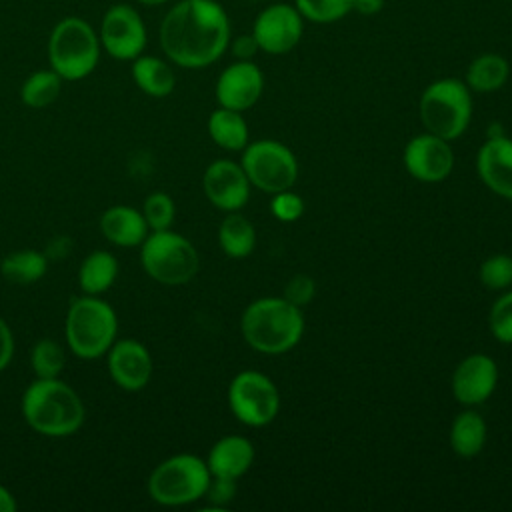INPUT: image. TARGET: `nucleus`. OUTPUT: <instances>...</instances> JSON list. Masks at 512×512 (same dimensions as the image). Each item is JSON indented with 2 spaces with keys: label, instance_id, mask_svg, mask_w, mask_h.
<instances>
[{
  "label": "nucleus",
  "instance_id": "nucleus-1",
  "mask_svg": "<svg viewBox=\"0 0 512 512\" xmlns=\"http://www.w3.org/2000/svg\"><path fill=\"white\" fill-rule=\"evenodd\" d=\"M162 52L180 68H206L230 46V20L218 0H180L160 22Z\"/></svg>",
  "mask_w": 512,
  "mask_h": 512
},
{
  "label": "nucleus",
  "instance_id": "nucleus-2",
  "mask_svg": "<svg viewBox=\"0 0 512 512\" xmlns=\"http://www.w3.org/2000/svg\"><path fill=\"white\" fill-rule=\"evenodd\" d=\"M22 416L40 436L66 438L76 434L86 418L80 394L60 378H36L22 394Z\"/></svg>",
  "mask_w": 512,
  "mask_h": 512
},
{
  "label": "nucleus",
  "instance_id": "nucleus-3",
  "mask_svg": "<svg viewBox=\"0 0 512 512\" xmlns=\"http://www.w3.org/2000/svg\"><path fill=\"white\" fill-rule=\"evenodd\" d=\"M246 344L262 354H284L304 334V316L284 296H266L250 302L240 318Z\"/></svg>",
  "mask_w": 512,
  "mask_h": 512
},
{
  "label": "nucleus",
  "instance_id": "nucleus-4",
  "mask_svg": "<svg viewBox=\"0 0 512 512\" xmlns=\"http://www.w3.org/2000/svg\"><path fill=\"white\" fill-rule=\"evenodd\" d=\"M68 350L82 360L106 356L118 336V316L100 296L82 294L68 306L64 320Z\"/></svg>",
  "mask_w": 512,
  "mask_h": 512
},
{
  "label": "nucleus",
  "instance_id": "nucleus-5",
  "mask_svg": "<svg viewBox=\"0 0 512 512\" xmlns=\"http://www.w3.org/2000/svg\"><path fill=\"white\" fill-rule=\"evenodd\" d=\"M100 38L92 24L78 16L58 20L48 36V62L62 80L76 82L90 76L100 60Z\"/></svg>",
  "mask_w": 512,
  "mask_h": 512
},
{
  "label": "nucleus",
  "instance_id": "nucleus-6",
  "mask_svg": "<svg viewBox=\"0 0 512 512\" xmlns=\"http://www.w3.org/2000/svg\"><path fill=\"white\" fill-rule=\"evenodd\" d=\"M420 120L426 132L444 140L462 136L472 118L470 88L456 78H440L428 84L418 102Z\"/></svg>",
  "mask_w": 512,
  "mask_h": 512
},
{
  "label": "nucleus",
  "instance_id": "nucleus-7",
  "mask_svg": "<svg viewBox=\"0 0 512 512\" xmlns=\"http://www.w3.org/2000/svg\"><path fill=\"white\" fill-rule=\"evenodd\" d=\"M140 264L152 280L164 286H180L196 276L200 256L186 236L168 228L148 232L140 244Z\"/></svg>",
  "mask_w": 512,
  "mask_h": 512
},
{
  "label": "nucleus",
  "instance_id": "nucleus-8",
  "mask_svg": "<svg viewBox=\"0 0 512 512\" xmlns=\"http://www.w3.org/2000/svg\"><path fill=\"white\" fill-rule=\"evenodd\" d=\"M210 482L206 460L196 454H174L148 476V496L160 506H186L200 498Z\"/></svg>",
  "mask_w": 512,
  "mask_h": 512
},
{
  "label": "nucleus",
  "instance_id": "nucleus-9",
  "mask_svg": "<svg viewBox=\"0 0 512 512\" xmlns=\"http://www.w3.org/2000/svg\"><path fill=\"white\" fill-rule=\"evenodd\" d=\"M240 166L244 168L250 186L268 194L290 190L298 178V160L294 152L278 140L248 142L242 150Z\"/></svg>",
  "mask_w": 512,
  "mask_h": 512
},
{
  "label": "nucleus",
  "instance_id": "nucleus-10",
  "mask_svg": "<svg viewBox=\"0 0 512 512\" xmlns=\"http://www.w3.org/2000/svg\"><path fill=\"white\" fill-rule=\"evenodd\" d=\"M228 406L236 420L260 428L278 416L280 392L266 374L258 370H242L228 386Z\"/></svg>",
  "mask_w": 512,
  "mask_h": 512
},
{
  "label": "nucleus",
  "instance_id": "nucleus-11",
  "mask_svg": "<svg viewBox=\"0 0 512 512\" xmlns=\"http://www.w3.org/2000/svg\"><path fill=\"white\" fill-rule=\"evenodd\" d=\"M100 46L116 60L132 62L146 48V24L140 12L128 4L110 6L100 22Z\"/></svg>",
  "mask_w": 512,
  "mask_h": 512
},
{
  "label": "nucleus",
  "instance_id": "nucleus-12",
  "mask_svg": "<svg viewBox=\"0 0 512 512\" xmlns=\"http://www.w3.org/2000/svg\"><path fill=\"white\" fill-rule=\"evenodd\" d=\"M304 32L302 14L292 4H270L252 26V36L266 54H286L300 42Z\"/></svg>",
  "mask_w": 512,
  "mask_h": 512
},
{
  "label": "nucleus",
  "instance_id": "nucleus-13",
  "mask_svg": "<svg viewBox=\"0 0 512 512\" xmlns=\"http://www.w3.org/2000/svg\"><path fill=\"white\" fill-rule=\"evenodd\" d=\"M402 160L412 178L434 184L450 176L454 168V150L448 140L432 132H424L406 144Z\"/></svg>",
  "mask_w": 512,
  "mask_h": 512
},
{
  "label": "nucleus",
  "instance_id": "nucleus-14",
  "mask_svg": "<svg viewBox=\"0 0 512 512\" xmlns=\"http://www.w3.org/2000/svg\"><path fill=\"white\" fill-rule=\"evenodd\" d=\"M202 188L212 206L224 212H238L250 198V180L238 162L220 158L206 166Z\"/></svg>",
  "mask_w": 512,
  "mask_h": 512
},
{
  "label": "nucleus",
  "instance_id": "nucleus-15",
  "mask_svg": "<svg viewBox=\"0 0 512 512\" xmlns=\"http://www.w3.org/2000/svg\"><path fill=\"white\" fill-rule=\"evenodd\" d=\"M106 362L112 382L126 392H138L146 388L152 378V356L148 348L134 338H116V342L106 352Z\"/></svg>",
  "mask_w": 512,
  "mask_h": 512
},
{
  "label": "nucleus",
  "instance_id": "nucleus-16",
  "mask_svg": "<svg viewBox=\"0 0 512 512\" xmlns=\"http://www.w3.org/2000/svg\"><path fill=\"white\" fill-rule=\"evenodd\" d=\"M264 90V76L252 60H236L226 66L216 80V100L220 106L244 112L252 108Z\"/></svg>",
  "mask_w": 512,
  "mask_h": 512
},
{
  "label": "nucleus",
  "instance_id": "nucleus-17",
  "mask_svg": "<svg viewBox=\"0 0 512 512\" xmlns=\"http://www.w3.org/2000/svg\"><path fill=\"white\" fill-rule=\"evenodd\" d=\"M498 384V366L486 354L466 356L452 374V394L464 406H478L488 400Z\"/></svg>",
  "mask_w": 512,
  "mask_h": 512
},
{
  "label": "nucleus",
  "instance_id": "nucleus-18",
  "mask_svg": "<svg viewBox=\"0 0 512 512\" xmlns=\"http://www.w3.org/2000/svg\"><path fill=\"white\" fill-rule=\"evenodd\" d=\"M476 170L496 196L512 200V138L490 136L478 150Z\"/></svg>",
  "mask_w": 512,
  "mask_h": 512
},
{
  "label": "nucleus",
  "instance_id": "nucleus-19",
  "mask_svg": "<svg viewBox=\"0 0 512 512\" xmlns=\"http://www.w3.org/2000/svg\"><path fill=\"white\" fill-rule=\"evenodd\" d=\"M254 462V444L246 436L230 434L216 440L208 452L206 466L210 476L238 480Z\"/></svg>",
  "mask_w": 512,
  "mask_h": 512
},
{
  "label": "nucleus",
  "instance_id": "nucleus-20",
  "mask_svg": "<svg viewBox=\"0 0 512 512\" xmlns=\"http://www.w3.org/2000/svg\"><path fill=\"white\" fill-rule=\"evenodd\" d=\"M100 232L114 246L136 248L144 242L150 228L144 220L142 210L126 204H116L102 212Z\"/></svg>",
  "mask_w": 512,
  "mask_h": 512
},
{
  "label": "nucleus",
  "instance_id": "nucleus-21",
  "mask_svg": "<svg viewBox=\"0 0 512 512\" xmlns=\"http://www.w3.org/2000/svg\"><path fill=\"white\" fill-rule=\"evenodd\" d=\"M132 78L134 84L152 98H164L176 88V76L172 66L158 56L140 54L138 58H134Z\"/></svg>",
  "mask_w": 512,
  "mask_h": 512
},
{
  "label": "nucleus",
  "instance_id": "nucleus-22",
  "mask_svg": "<svg viewBox=\"0 0 512 512\" xmlns=\"http://www.w3.org/2000/svg\"><path fill=\"white\" fill-rule=\"evenodd\" d=\"M118 278V260L108 250H92L78 268V284L84 294L100 296Z\"/></svg>",
  "mask_w": 512,
  "mask_h": 512
},
{
  "label": "nucleus",
  "instance_id": "nucleus-23",
  "mask_svg": "<svg viewBox=\"0 0 512 512\" xmlns=\"http://www.w3.org/2000/svg\"><path fill=\"white\" fill-rule=\"evenodd\" d=\"M488 436L486 420L476 410L460 412L450 426V448L462 456L472 458L482 452Z\"/></svg>",
  "mask_w": 512,
  "mask_h": 512
},
{
  "label": "nucleus",
  "instance_id": "nucleus-24",
  "mask_svg": "<svg viewBox=\"0 0 512 512\" xmlns=\"http://www.w3.org/2000/svg\"><path fill=\"white\" fill-rule=\"evenodd\" d=\"M510 76L508 60L500 54L486 52L476 56L468 68L464 84L470 88V92H496L500 90Z\"/></svg>",
  "mask_w": 512,
  "mask_h": 512
},
{
  "label": "nucleus",
  "instance_id": "nucleus-25",
  "mask_svg": "<svg viewBox=\"0 0 512 512\" xmlns=\"http://www.w3.org/2000/svg\"><path fill=\"white\" fill-rule=\"evenodd\" d=\"M208 134L214 144L230 152H240L248 144V124L242 112L224 106L208 116Z\"/></svg>",
  "mask_w": 512,
  "mask_h": 512
},
{
  "label": "nucleus",
  "instance_id": "nucleus-26",
  "mask_svg": "<svg viewBox=\"0 0 512 512\" xmlns=\"http://www.w3.org/2000/svg\"><path fill=\"white\" fill-rule=\"evenodd\" d=\"M218 244L228 258H246L256 246V230L246 216L228 212L218 226Z\"/></svg>",
  "mask_w": 512,
  "mask_h": 512
},
{
  "label": "nucleus",
  "instance_id": "nucleus-27",
  "mask_svg": "<svg viewBox=\"0 0 512 512\" xmlns=\"http://www.w3.org/2000/svg\"><path fill=\"white\" fill-rule=\"evenodd\" d=\"M48 270V258L40 250L22 248L6 254L0 262V274L18 286L38 282Z\"/></svg>",
  "mask_w": 512,
  "mask_h": 512
},
{
  "label": "nucleus",
  "instance_id": "nucleus-28",
  "mask_svg": "<svg viewBox=\"0 0 512 512\" xmlns=\"http://www.w3.org/2000/svg\"><path fill=\"white\" fill-rule=\"evenodd\" d=\"M62 78L58 72L52 68L36 70L32 72L22 88H20V98L28 108H46L54 104L62 92Z\"/></svg>",
  "mask_w": 512,
  "mask_h": 512
},
{
  "label": "nucleus",
  "instance_id": "nucleus-29",
  "mask_svg": "<svg viewBox=\"0 0 512 512\" xmlns=\"http://www.w3.org/2000/svg\"><path fill=\"white\" fill-rule=\"evenodd\" d=\"M64 364V348L52 338H40L30 350V366L36 378H60Z\"/></svg>",
  "mask_w": 512,
  "mask_h": 512
},
{
  "label": "nucleus",
  "instance_id": "nucleus-30",
  "mask_svg": "<svg viewBox=\"0 0 512 512\" xmlns=\"http://www.w3.org/2000/svg\"><path fill=\"white\" fill-rule=\"evenodd\" d=\"M354 0H294L302 18L316 24H330L352 12Z\"/></svg>",
  "mask_w": 512,
  "mask_h": 512
},
{
  "label": "nucleus",
  "instance_id": "nucleus-31",
  "mask_svg": "<svg viewBox=\"0 0 512 512\" xmlns=\"http://www.w3.org/2000/svg\"><path fill=\"white\" fill-rule=\"evenodd\" d=\"M142 214L150 232L168 230L176 218V204L166 192H152L144 198Z\"/></svg>",
  "mask_w": 512,
  "mask_h": 512
},
{
  "label": "nucleus",
  "instance_id": "nucleus-32",
  "mask_svg": "<svg viewBox=\"0 0 512 512\" xmlns=\"http://www.w3.org/2000/svg\"><path fill=\"white\" fill-rule=\"evenodd\" d=\"M480 282L490 290H504L512 286V256L494 254L480 264Z\"/></svg>",
  "mask_w": 512,
  "mask_h": 512
},
{
  "label": "nucleus",
  "instance_id": "nucleus-33",
  "mask_svg": "<svg viewBox=\"0 0 512 512\" xmlns=\"http://www.w3.org/2000/svg\"><path fill=\"white\" fill-rule=\"evenodd\" d=\"M492 336L502 344H512V290L504 292L490 308L488 316Z\"/></svg>",
  "mask_w": 512,
  "mask_h": 512
},
{
  "label": "nucleus",
  "instance_id": "nucleus-34",
  "mask_svg": "<svg viewBox=\"0 0 512 512\" xmlns=\"http://www.w3.org/2000/svg\"><path fill=\"white\" fill-rule=\"evenodd\" d=\"M270 210H272L274 218H278L282 222H294L304 212V200L290 190H282V192L272 194Z\"/></svg>",
  "mask_w": 512,
  "mask_h": 512
},
{
  "label": "nucleus",
  "instance_id": "nucleus-35",
  "mask_svg": "<svg viewBox=\"0 0 512 512\" xmlns=\"http://www.w3.org/2000/svg\"><path fill=\"white\" fill-rule=\"evenodd\" d=\"M314 292H316L314 280L310 276H306V274H296V276H292L286 282L284 298L288 302H292L294 306L302 308V306H306L314 298Z\"/></svg>",
  "mask_w": 512,
  "mask_h": 512
},
{
  "label": "nucleus",
  "instance_id": "nucleus-36",
  "mask_svg": "<svg viewBox=\"0 0 512 512\" xmlns=\"http://www.w3.org/2000/svg\"><path fill=\"white\" fill-rule=\"evenodd\" d=\"M234 496H236V480L210 476L208 488L204 492V498L210 502V506L224 508L234 500Z\"/></svg>",
  "mask_w": 512,
  "mask_h": 512
},
{
  "label": "nucleus",
  "instance_id": "nucleus-37",
  "mask_svg": "<svg viewBox=\"0 0 512 512\" xmlns=\"http://www.w3.org/2000/svg\"><path fill=\"white\" fill-rule=\"evenodd\" d=\"M14 334H12V328L8 326V322L0 316V372L4 368H8V364L12 362V356H14Z\"/></svg>",
  "mask_w": 512,
  "mask_h": 512
},
{
  "label": "nucleus",
  "instance_id": "nucleus-38",
  "mask_svg": "<svg viewBox=\"0 0 512 512\" xmlns=\"http://www.w3.org/2000/svg\"><path fill=\"white\" fill-rule=\"evenodd\" d=\"M230 46H232V54L238 60H252L256 56V52H260V46H258L256 38L252 36V32L236 36L234 40H230Z\"/></svg>",
  "mask_w": 512,
  "mask_h": 512
},
{
  "label": "nucleus",
  "instance_id": "nucleus-39",
  "mask_svg": "<svg viewBox=\"0 0 512 512\" xmlns=\"http://www.w3.org/2000/svg\"><path fill=\"white\" fill-rule=\"evenodd\" d=\"M384 8V0H354L352 10L364 14V16H374Z\"/></svg>",
  "mask_w": 512,
  "mask_h": 512
},
{
  "label": "nucleus",
  "instance_id": "nucleus-40",
  "mask_svg": "<svg viewBox=\"0 0 512 512\" xmlns=\"http://www.w3.org/2000/svg\"><path fill=\"white\" fill-rule=\"evenodd\" d=\"M16 508H18V502L14 494L4 484H0V512H14Z\"/></svg>",
  "mask_w": 512,
  "mask_h": 512
},
{
  "label": "nucleus",
  "instance_id": "nucleus-41",
  "mask_svg": "<svg viewBox=\"0 0 512 512\" xmlns=\"http://www.w3.org/2000/svg\"><path fill=\"white\" fill-rule=\"evenodd\" d=\"M136 2L146 4V6H160V4H164V2H168V0H136Z\"/></svg>",
  "mask_w": 512,
  "mask_h": 512
},
{
  "label": "nucleus",
  "instance_id": "nucleus-42",
  "mask_svg": "<svg viewBox=\"0 0 512 512\" xmlns=\"http://www.w3.org/2000/svg\"><path fill=\"white\" fill-rule=\"evenodd\" d=\"M218 2H220V0H218Z\"/></svg>",
  "mask_w": 512,
  "mask_h": 512
},
{
  "label": "nucleus",
  "instance_id": "nucleus-43",
  "mask_svg": "<svg viewBox=\"0 0 512 512\" xmlns=\"http://www.w3.org/2000/svg\"><path fill=\"white\" fill-rule=\"evenodd\" d=\"M506 2H508V0H506Z\"/></svg>",
  "mask_w": 512,
  "mask_h": 512
}]
</instances>
